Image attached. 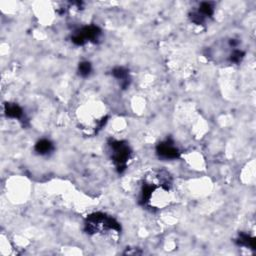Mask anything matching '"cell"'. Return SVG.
Here are the masks:
<instances>
[{
  "instance_id": "cell-7",
  "label": "cell",
  "mask_w": 256,
  "mask_h": 256,
  "mask_svg": "<svg viewBox=\"0 0 256 256\" xmlns=\"http://www.w3.org/2000/svg\"><path fill=\"white\" fill-rule=\"evenodd\" d=\"M4 110H5V114L9 118L18 119L21 121L24 117L23 109L16 103H6L4 106Z\"/></svg>"
},
{
  "instance_id": "cell-6",
  "label": "cell",
  "mask_w": 256,
  "mask_h": 256,
  "mask_svg": "<svg viewBox=\"0 0 256 256\" xmlns=\"http://www.w3.org/2000/svg\"><path fill=\"white\" fill-rule=\"evenodd\" d=\"M112 75L114 76V78H116L119 81V83L123 89L128 87L129 82H130V76H129L128 69H126L124 67H120V66L115 67L112 70Z\"/></svg>"
},
{
  "instance_id": "cell-8",
  "label": "cell",
  "mask_w": 256,
  "mask_h": 256,
  "mask_svg": "<svg viewBox=\"0 0 256 256\" xmlns=\"http://www.w3.org/2000/svg\"><path fill=\"white\" fill-rule=\"evenodd\" d=\"M34 150L39 155H48L54 150V145L50 140L44 138V139L39 140L35 144Z\"/></svg>"
},
{
  "instance_id": "cell-2",
  "label": "cell",
  "mask_w": 256,
  "mask_h": 256,
  "mask_svg": "<svg viewBox=\"0 0 256 256\" xmlns=\"http://www.w3.org/2000/svg\"><path fill=\"white\" fill-rule=\"evenodd\" d=\"M110 156L113 164L115 165L117 171L122 173L126 168L128 161L131 157V148L127 142L121 140H110L108 143Z\"/></svg>"
},
{
  "instance_id": "cell-5",
  "label": "cell",
  "mask_w": 256,
  "mask_h": 256,
  "mask_svg": "<svg viewBox=\"0 0 256 256\" xmlns=\"http://www.w3.org/2000/svg\"><path fill=\"white\" fill-rule=\"evenodd\" d=\"M156 153L160 158L166 160H172L179 157V150L176 144L171 139H166L160 142L156 147Z\"/></svg>"
},
{
  "instance_id": "cell-9",
  "label": "cell",
  "mask_w": 256,
  "mask_h": 256,
  "mask_svg": "<svg viewBox=\"0 0 256 256\" xmlns=\"http://www.w3.org/2000/svg\"><path fill=\"white\" fill-rule=\"evenodd\" d=\"M236 243L239 246H244V247H247L250 249H254V247H255V239L245 233L239 234V236L236 239Z\"/></svg>"
},
{
  "instance_id": "cell-4",
  "label": "cell",
  "mask_w": 256,
  "mask_h": 256,
  "mask_svg": "<svg viewBox=\"0 0 256 256\" xmlns=\"http://www.w3.org/2000/svg\"><path fill=\"white\" fill-rule=\"evenodd\" d=\"M214 14V3L213 2H202L199 4L197 10L192 11L189 14L191 22L197 25H203L207 19L211 18Z\"/></svg>"
},
{
  "instance_id": "cell-3",
  "label": "cell",
  "mask_w": 256,
  "mask_h": 256,
  "mask_svg": "<svg viewBox=\"0 0 256 256\" xmlns=\"http://www.w3.org/2000/svg\"><path fill=\"white\" fill-rule=\"evenodd\" d=\"M101 30L95 25L83 26L76 30L71 36V41L76 45H84L87 42H95L99 39Z\"/></svg>"
},
{
  "instance_id": "cell-10",
  "label": "cell",
  "mask_w": 256,
  "mask_h": 256,
  "mask_svg": "<svg viewBox=\"0 0 256 256\" xmlns=\"http://www.w3.org/2000/svg\"><path fill=\"white\" fill-rule=\"evenodd\" d=\"M92 71V66L91 63L88 61H83L81 63H79L78 65V73L80 76L82 77H87L90 75Z\"/></svg>"
},
{
  "instance_id": "cell-1",
  "label": "cell",
  "mask_w": 256,
  "mask_h": 256,
  "mask_svg": "<svg viewBox=\"0 0 256 256\" xmlns=\"http://www.w3.org/2000/svg\"><path fill=\"white\" fill-rule=\"evenodd\" d=\"M85 231L88 234L106 233L107 231H120V224L112 217L101 212H95L87 216L85 223Z\"/></svg>"
}]
</instances>
